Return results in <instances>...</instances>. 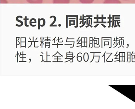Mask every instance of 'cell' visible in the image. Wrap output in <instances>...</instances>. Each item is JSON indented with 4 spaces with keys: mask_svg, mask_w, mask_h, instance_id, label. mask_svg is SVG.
Returning a JSON list of instances; mask_svg holds the SVG:
<instances>
[{
    "mask_svg": "<svg viewBox=\"0 0 135 109\" xmlns=\"http://www.w3.org/2000/svg\"><path fill=\"white\" fill-rule=\"evenodd\" d=\"M104 3H120L119 0H105Z\"/></svg>",
    "mask_w": 135,
    "mask_h": 109,
    "instance_id": "1",
    "label": "cell"
},
{
    "mask_svg": "<svg viewBox=\"0 0 135 109\" xmlns=\"http://www.w3.org/2000/svg\"><path fill=\"white\" fill-rule=\"evenodd\" d=\"M81 2L83 3H91L94 1V0H79Z\"/></svg>",
    "mask_w": 135,
    "mask_h": 109,
    "instance_id": "2",
    "label": "cell"
},
{
    "mask_svg": "<svg viewBox=\"0 0 135 109\" xmlns=\"http://www.w3.org/2000/svg\"><path fill=\"white\" fill-rule=\"evenodd\" d=\"M63 61H53V62H62Z\"/></svg>",
    "mask_w": 135,
    "mask_h": 109,
    "instance_id": "3",
    "label": "cell"
},
{
    "mask_svg": "<svg viewBox=\"0 0 135 109\" xmlns=\"http://www.w3.org/2000/svg\"><path fill=\"white\" fill-rule=\"evenodd\" d=\"M44 62H51V61H44Z\"/></svg>",
    "mask_w": 135,
    "mask_h": 109,
    "instance_id": "4",
    "label": "cell"
},
{
    "mask_svg": "<svg viewBox=\"0 0 135 109\" xmlns=\"http://www.w3.org/2000/svg\"><path fill=\"white\" fill-rule=\"evenodd\" d=\"M126 1H127V0H126Z\"/></svg>",
    "mask_w": 135,
    "mask_h": 109,
    "instance_id": "5",
    "label": "cell"
}]
</instances>
